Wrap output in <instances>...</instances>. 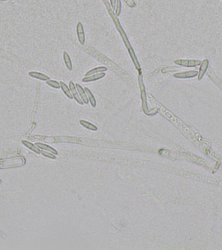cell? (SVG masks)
<instances>
[{
  "label": "cell",
  "instance_id": "1",
  "mask_svg": "<svg viewBox=\"0 0 222 250\" xmlns=\"http://www.w3.org/2000/svg\"><path fill=\"white\" fill-rule=\"evenodd\" d=\"M138 84H139V88L140 90V95H141V99H142V109L144 112V113L147 114V116H152L156 114L158 112L157 109L153 110H149V107H148V103H147V95L146 93V90H145V86L144 84L143 81V76L142 72H139L138 75Z\"/></svg>",
  "mask_w": 222,
  "mask_h": 250
},
{
  "label": "cell",
  "instance_id": "2",
  "mask_svg": "<svg viewBox=\"0 0 222 250\" xmlns=\"http://www.w3.org/2000/svg\"><path fill=\"white\" fill-rule=\"evenodd\" d=\"M24 160L21 157L12 158L11 159H6V160L0 161V167H6L21 165L24 164Z\"/></svg>",
  "mask_w": 222,
  "mask_h": 250
},
{
  "label": "cell",
  "instance_id": "3",
  "mask_svg": "<svg viewBox=\"0 0 222 250\" xmlns=\"http://www.w3.org/2000/svg\"><path fill=\"white\" fill-rule=\"evenodd\" d=\"M76 35L77 38L80 44L81 45H84L85 44V33L83 24L81 22H78L76 24Z\"/></svg>",
  "mask_w": 222,
  "mask_h": 250
},
{
  "label": "cell",
  "instance_id": "4",
  "mask_svg": "<svg viewBox=\"0 0 222 250\" xmlns=\"http://www.w3.org/2000/svg\"><path fill=\"white\" fill-rule=\"evenodd\" d=\"M69 88H70V91H71L72 96H73L74 100L77 103H78V104H80L81 105H83L84 103H83V101L82 100V99H81V97H80V95L78 92V90H77L76 87V84L74 83L73 81L70 80V81H69Z\"/></svg>",
  "mask_w": 222,
  "mask_h": 250
},
{
  "label": "cell",
  "instance_id": "5",
  "mask_svg": "<svg viewBox=\"0 0 222 250\" xmlns=\"http://www.w3.org/2000/svg\"><path fill=\"white\" fill-rule=\"evenodd\" d=\"M174 63L181 66L184 67H194L201 64V62L198 60H186V59H177Z\"/></svg>",
  "mask_w": 222,
  "mask_h": 250
},
{
  "label": "cell",
  "instance_id": "6",
  "mask_svg": "<svg viewBox=\"0 0 222 250\" xmlns=\"http://www.w3.org/2000/svg\"><path fill=\"white\" fill-rule=\"evenodd\" d=\"M106 73H105V72L97 73V74H94L90 76L83 77L82 81L83 82V83H92V82H95V81L103 79L104 77L106 76Z\"/></svg>",
  "mask_w": 222,
  "mask_h": 250
},
{
  "label": "cell",
  "instance_id": "7",
  "mask_svg": "<svg viewBox=\"0 0 222 250\" xmlns=\"http://www.w3.org/2000/svg\"><path fill=\"white\" fill-rule=\"evenodd\" d=\"M128 52H129V56H130V57L131 58L132 63H133L134 66L135 68V69L138 71V73L139 72H142V68H141L139 62V60L137 58V56H136V54L135 53V51H134V49H130V50H128Z\"/></svg>",
  "mask_w": 222,
  "mask_h": 250
},
{
  "label": "cell",
  "instance_id": "8",
  "mask_svg": "<svg viewBox=\"0 0 222 250\" xmlns=\"http://www.w3.org/2000/svg\"><path fill=\"white\" fill-rule=\"evenodd\" d=\"M198 71H186L182 73H175L173 75V77L176 79H189L191 77H194L196 75H198Z\"/></svg>",
  "mask_w": 222,
  "mask_h": 250
},
{
  "label": "cell",
  "instance_id": "9",
  "mask_svg": "<svg viewBox=\"0 0 222 250\" xmlns=\"http://www.w3.org/2000/svg\"><path fill=\"white\" fill-rule=\"evenodd\" d=\"M76 87L77 90H78V92L80 95V97L82 99V100L83 101V103L85 105H88V103H89L88 97L87 96V93L85 92V89L82 87V86L79 84L78 83H76Z\"/></svg>",
  "mask_w": 222,
  "mask_h": 250
},
{
  "label": "cell",
  "instance_id": "10",
  "mask_svg": "<svg viewBox=\"0 0 222 250\" xmlns=\"http://www.w3.org/2000/svg\"><path fill=\"white\" fill-rule=\"evenodd\" d=\"M63 58L64 63H65V65L68 71H71L72 70V69H73V66H72V59H71L70 55L67 51L63 52Z\"/></svg>",
  "mask_w": 222,
  "mask_h": 250
},
{
  "label": "cell",
  "instance_id": "11",
  "mask_svg": "<svg viewBox=\"0 0 222 250\" xmlns=\"http://www.w3.org/2000/svg\"><path fill=\"white\" fill-rule=\"evenodd\" d=\"M108 70V68L106 66H99V67H96L95 68H93L92 69L88 71L85 74V76H90L94 74H97V73H103V72H106Z\"/></svg>",
  "mask_w": 222,
  "mask_h": 250
},
{
  "label": "cell",
  "instance_id": "12",
  "mask_svg": "<svg viewBox=\"0 0 222 250\" xmlns=\"http://www.w3.org/2000/svg\"><path fill=\"white\" fill-rule=\"evenodd\" d=\"M85 90V92L87 93V96L88 97V100L89 103H91V105L93 107V108H95L96 106V99L94 96V95L93 94L92 92L91 91L90 89H89L87 87H85L84 88Z\"/></svg>",
  "mask_w": 222,
  "mask_h": 250
},
{
  "label": "cell",
  "instance_id": "13",
  "mask_svg": "<svg viewBox=\"0 0 222 250\" xmlns=\"http://www.w3.org/2000/svg\"><path fill=\"white\" fill-rule=\"evenodd\" d=\"M60 84H61V89L62 90V91L64 93V94H65L68 98L70 99V100H73V96H72V95L71 91L69 88V86H68L63 81L60 82Z\"/></svg>",
  "mask_w": 222,
  "mask_h": 250
},
{
  "label": "cell",
  "instance_id": "14",
  "mask_svg": "<svg viewBox=\"0 0 222 250\" xmlns=\"http://www.w3.org/2000/svg\"><path fill=\"white\" fill-rule=\"evenodd\" d=\"M208 60L207 59L204 60V61L202 62L201 66L199 72L198 73H199V76H198L199 80L201 79V78L204 75V74L207 71V68H208Z\"/></svg>",
  "mask_w": 222,
  "mask_h": 250
},
{
  "label": "cell",
  "instance_id": "15",
  "mask_svg": "<svg viewBox=\"0 0 222 250\" xmlns=\"http://www.w3.org/2000/svg\"><path fill=\"white\" fill-rule=\"evenodd\" d=\"M80 123L82 125L83 127L87 128V129H89V130H91V131H96L98 130V127L96 126H95V125L90 123V122L85 121V120H80Z\"/></svg>",
  "mask_w": 222,
  "mask_h": 250
},
{
  "label": "cell",
  "instance_id": "16",
  "mask_svg": "<svg viewBox=\"0 0 222 250\" xmlns=\"http://www.w3.org/2000/svg\"><path fill=\"white\" fill-rule=\"evenodd\" d=\"M30 75L34 78H36L37 79H39L41 80L42 81H47L50 80V77L48 76L47 75H44V74H42V73H37V72H32L30 73Z\"/></svg>",
  "mask_w": 222,
  "mask_h": 250
},
{
  "label": "cell",
  "instance_id": "17",
  "mask_svg": "<svg viewBox=\"0 0 222 250\" xmlns=\"http://www.w3.org/2000/svg\"><path fill=\"white\" fill-rule=\"evenodd\" d=\"M208 74L209 76H210L211 78L212 79V80H214L215 82V83H216V84L218 86L220 87V88L221 89V90H222V82L220 81L219 79H217V77L214 74V73H212V71H208Z\"/></svg>",
  "mask_w": 222,
  "mask_h": 250
},
{
  "label": "cell",
  "instance_id": "18",
  "mask_svg": "<svg viewBox=\"0 0 222 250\" xmlns=\"http://www.w3.org/2000/svg\"><path fill=\"white\" fill-rule=\"evenodd\" d=\"M46 84L48 86H51L55 89H60L61 88V84L60 83H58L56 80H48L46 81Z\"/></svg>",
  "mask_w": 222,
  "mask_h": 250
},
{
  "label": "cell",
  "instance_id": "19",
  "mask_svg": "<svg viewBox=\"0 0 222 250\" xmlns=\"http://www.w3.org/2000/svg\"><path fill=\"white\" fill-rule=\"evenodd\" d=\"M116 7H115V14L117 17L121 15V10H122V2L121 0H117V3H116Z\"/></svg>",
  "mask_w": 222,
  "mask_h": 250
},
{
  "label": "cell",
  "instance_id": "20",
  "mask_svg": "<svg viewBox=\"0 0 222 250\" xmlns=\"http://www.w3.org/2000/svg\"><path fill=\"white\" fill-rule=\"evenodd\" d=\"M178 69H180V68L177 67H164L162 69V73H166L171 71H175Z\"/></svg>",
  "mask_w": 222,
  "mask_h": 250
},
{
  "label": "cell",
  "instance_id": "21",
  "mask_svg": "<svg viewBox=\"0 0 222 250\" xmlns=\"http://www.w3.org/2000/svg\"><path fill=\"white\" fill-rule=\"evenodd\" d=\"M37 145H38V146H40V147H41V148H42L46 149V150H50V151H51V152H54V153H55V154H57V152H56V151H55L54 149H53V148H52L49 147L48 146L43 145V144H38Z\"/></svg>",
  "mask_w": 222,
  "mask_h": 250
},
{
  "label": "cell",
  "instance_id": "22",
  "mask_svg": "<svg viewBox=\"0 0 222 250\" xmlns=\"http://www.w3.org/2000/svg\"><path fill=\"white\" fill-rule=\"evenodd\" d=\"M124 1H125L127 5L131 8H133V7H135V5H136V4L134 2V0H124Z\"/></svg>",
  "mask_w": 222,
  "mask_h": 250
},
{
  "label": "cell",
  "instance_id": "23",
  "mask_svg": "<svg viewBox=\"0 0 222 250\" xmlns=\"http://www.w3.org/2000/svg\"><path fill=\"white\" fill-rule=\"evenodd\" d=\"M110 4L113 11H115V7H116V0H110Z\"/></svg>",
  "mask_w": 222,
  "mask_h": 250
},
{
  "label": "cell",
  "instance_id": "24",
  "mask_svg": "<svg viewBox=\"0 0 222 250\" xmlns=\"http://www.w3.org/2000/svg\"><path fill=\"white\" fill-rule=\"evenodd\" d=\"M221 171H222V169H221Z\"/></svg>",
  "mask_w": 222,
  "mask_h": 250
}]
</instances>
